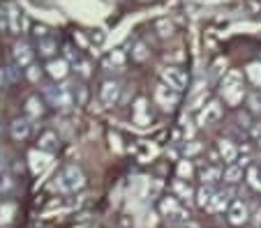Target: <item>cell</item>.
Returning <instances> with one entry per match:
<instances>
[{"label":"cell","mask_w":261,"mask_h":228,"mask_svg":"<svg viewBox=\"0 0 261 228\" xmlns=\"http://www.w3.org/2000/svg\"><path fill=\"white\" fill-rule=\"evenodd\" d=\"M160 79H162L164 85L178 90V92H182V90L188 88V83H190L185 70H180V67H164V70L160 72Z\"/></svg>","instance_id":"obj_8"},{"label":"cell","mask_w":261,"mask_h":228,"mask_svg":"<svg viewBox=\"0 0 261 228\" xmlns=\"http://www.w3.org/2000/svg\"><path fill=\"white\" fill-rule=\"evenodd\" d=\"M245 76L247 81H250L252 85H256V88H261V62H250L245 67Z\"/></svg>","instance_id":"obj_25"},{"label":"cell","mask_w":261,"mask_h":228,"mask_svg":"<svg viewBox=\"0 0 261 228\" xmlns=\"http://www.w3.org/2000/svg\"><path fill=\"white\" fill-rule=\"evenodd\" d=\"M49 32H51V28L46 23H35L33 25V35H35V40H37V42L49 40Z\"/></svg>","instance_id":"obj_32"},{"label":"cell","mask_w":261,"mask_h":228,"mask_svg":"<svg viewBox=\"0 0 261 228\" xmlns=\"http://www.w3.org/2000/svg\"><path fill=\"white\" fill-rule=\"evenodd\" d=\"M206 100H208V90L206 88H197L190 97V109L192 111H199L201 106H206Z\"/></svg>","instance_id":"obj_26"},{"label":"cell","mask_w":261,"mask_h":228,"mask_svg":"<svg viewBox=\"0 0 261 228\" xmlns=\"http://www.w3.org/2000/svg\"><path fill=\"white\" fill-rule=\"evenodd\" d=\"M199 178H201V182L203 184H215V182H220L222 180V169L220 166H208V169H203L201 173H199Z\"/></svg>","instance_id":"obj_23"},{"label":"cell","mask_w":261,"mask_h":228,"mask_svg":"<svg viewBox=\"0 0 261 228\" xmlns=\"http://www.w3.org/2000/svg\"><path fill=\"white\" fill-rule=\"evenodd\" d=\"M74 70L79 72V74L84 76V79H88V76L93 74V72H90V62H86V60H81V62H76V64H74Z\"/></svg>","instance_id":"obj_37"},{"label":"cell","mask_w":261,"mask_h":228,"mask_svg":"<svg viewBox=\"0 0 261 228\" xmlns=\"http://www.w3.org/2000/svg\"><path fill=\"white\" fill-rule=\"evenodd\" d=\"M107 64L109 67H116V70H120V67H123L125 64V53L123 51H111V53H109V58H107Z\"/></svg>","instance_id":"obj_30"},{"label":"cell","mask_w":261,"mask_h":228,"mask_svg":"<svg viewBox=\"0 0 261 228\" xmlns=\"http://www.w3.org/2000/svg\"><path fill=\"white\" fill-rule=\"evenodd\" d=\"M259 143H261V139H259Z\"/></svg>","instance_id":"obj_42"},{"label":"cell","mask_w":261,"mask_h":228,"mask_svg":"<svg viewBox=\"0 0 261 228\" xmlns=\"http://www.w3.org/2000/svg\"><path fill=\"white\" fill-rule=\"evenodd\" d=\"M12 212H14V208H12L10 203H3V201H0V223H3V221H10Z\"/></svg>","instance_id":"obj_34"},{"label":"cell","mask_w":261,"mask_h":228,"mask_svg":"<svg viewBox=\"0 0 261 228\" xmlns=\"http://www.w3.org/2000/svg\"><path fill=\"white\" fill-rule=\"evenodd\" d=\"M0 129H3V120H0Z\"/></svg>","instance_id":"obj_41"},{"label":"cell","mask_w":261,"mask_h":228,"mask_svg":"<svg viewBox=\"0 0 261 228\" xmlns=\"http://www.w3.org/2000/svg\"><path fill=\"white\" fill-rule=\"evenodd\" d=\"M171 191H173V196H176L178 201H185V203H190V201L197 196V191L190 187L188 180H176V182L171 184Z\"/></svg>","instance_id":"obj_17"},{"label":"cell","mask_w":261,"mask_h":228,"mask_svg":"<svg viewBox=\"0 0 261 228\" xmlns=\"http://www.w3.org/2000/svg\"><path fill=\"white\" fill-rule=\"evenodd\" d=\"M56 51H58V42L56 40H42V42H37V53L42 55V58H49V60H54V55H56Z\"/></svg>","instance_id":"obj_22"},{"label":"cell","mask_w":261,"mask_h":228,"mask_svg":"<svg viewBox=\"0 0 261 228\" xmlns=\"http://www.w3.org/2000/svg\"><path fill=\"white\" fill-rule=\"evenodd\" d=\"M222 178H224V182L229 184H236L243 180V166L241 164H231L224 169V173H222Z\"/></svg>","instance_id":"obj_24"},{"label":"cell","mask_w":261,"mask_h":228,"mask_svg":"<svg viewBox=\"0 0 261 228\" xmlns=\"http://www.w3.org/2000/svg\"><path fill=\"white\" fill-rule=\"evenodd\" d=\"M180 228H201L197 221H185V223H180Z\"/></svg>","instance_id":"obj_39"},{"label":"cell","mask_w":261,"mask_h":228,"mask_svg":"<svg viewBox=\"0 0 261 228\" xmlns=\"http://www.w3.org/2000/svg\"><path fill=\"white\" fill-rule=\"evenodd\" d=\"M30 132H33V120L30 118H16L12 120L10 124V134L14 141H25L30 136Z\"/></svg>","instance_id":"obj_13"},{"label":"cell","mask_w":261,"mask_h":228,"mask_svg":"<svg viewBox=\"0 0 261 228\" xmlns=\"http://www.w3.org/2000/svg\"><path fill=\"white\" fill-rule=\"evenodd\" d=\"M65 60H67V62H72V64H76V62H81V55H79V51H74L72 46H65Z\"/></svg>","instance_id":"obj_35"},{"label":"cell","mask_w":261,"mask_h":228,"mask_svg":"<svg viewBox=\"0 0 261 228\" xmlns=\"http://www.w3.org/2000/svg\"><path fill=\"white\" fill-rule=\"evenodd\" d=\"M44 70H46V74H49L51 79L63 81V79H67V74H69V62L65 58H54V60L46 62Z\"/></svg>","instance_id":"obj_14"},{"label":"cell","mask_w":261,"mask_h":228,"mask_svg":"<svg viewBox=\"0 0 261 228\" xmlns=\"http://www.w3.org/2000/svg\"><path fill=\"white\" fill-rule=\"evenodd\" d=\"M25 76H28V81H33V83H37V81L42 79V70L37 67V64H30L28 70H25Z\"/></svg>","instance_id":"obj_36"},{"label":"cell","mask_w":261,"mask_h":228,"mask_svg":"<svg viewBox=\"0 0 261 228\" xmlns=\"http://www.w3.org/2000/svg\"><path fill=\"white\" fill-rule=\"evenodd\" d=\"M229 199H231V191H215L211 205H208V212H224V210H229V205H231Z\"/></svg>","instance_id":"obj_19"},{"label":"cell","mask_w":261,"mask_h":228,"mask_svg":"<svg viewBox=\"0 0 261 228\" xmlns=\"http://www.w3.org/2000/svg\"><path fill=\"white\" fill-rule=\"evenodd\" d=\"M12 55H14V62L16 67L21 70H28L30 64H33V58H35V51L28 42H16L14 49H12Z\"/></svg>","instance_id":"obj_10"},{"label":"cell","mask_w":261,"mask_h":228,"mask_svg":"<svg viewBox=\"0 0 261 228\" xmlns=\"http://www.w3.org/2000/svg\"><path fill=\"white\" fill-rule=\"evenodd\" d=\"M220 94H222V100H224L227 106H238L243 100H247L241 70L224 72V76H222V81H220Z\"/></svg>","instance_id":"obj_1"},{"label":"cell","mask_w":261,"mask_h":228,"mask_svg":"<svg viewBox=\"0 0 261 228\" xmlns=\"http://www.w3.org/2000/svg\"><path fill=\"white\" fill-rule=\"evenodd\" d=\"M227 217H229L231 226H243V223H247V219H250V210H247V205L243 203V201H233L227 210Z\"/></svg>","instance_id":"obj_12"},{"label":"cell","mask_w":261,"mask_h":228,"mask_svg":"<svg viewBox=\"0 0 261 228\" xmlns=\"http://www.w3.org/2000/svg\"><path fill=\"white\" fill-rule=\"evenodd\" d=\"M132 58L137 60V62H143V60L148 58V46L143 44V42H134V46H132Z\"/></svg>","instance_id":"obj_31"},{"label":"cell","mask_w":261,"mask_h":228,"mask_svg":"<svg viewBox=\"0 0 261 228\" xmlns=\"http://www.w3.org/2000/svg\"><path fill=\"white\" fill-rule=\"evenodd\" d=\"M132 120L139 124V127H146V124H150L153 115H150V102H148L146 97H139V100L134 102V106H132Z\"/></svg>","instance_id":"obj_11"},{"label":"cell","mask_w":261,"mask_h":228,"mask_svg":"<svg viewBox=\"0 0 261 228\" xmlns=\"http://www.w3.org/2000/svg\"><path fill=\"white\" fill-rule=\"evenodd\" d=\"M25 118L35 120V118H42L44 115V102L40 100V97H28V102H25Z\"/></svg>","instance_id":"obj_20"},{"label":"cell","mask_w":261,"mask_h":228,"mask_svg":"<svg viewBox=\"0 0 261 228\" xmlns=\"http://www.w3.org/2000/svg\"><path fill=\"white\" fill-rule=\"evenodd\" d=\"M153 100L162 111H173L178 104H180V92L173 90V88H169V85H164L162 81H160V85L153 92Z\"/></svg>","instance_id":"obj_3"},{"label":"cell","mask_w":261,"mask_h":228,"mask_svg":"<svg viewBox=\"0 0 261 228\" xmlns=\"http://www.w3.org/2000/svg\"><path fill=\"white\" fill-rule=\"evenodd\" d=\"M176 173H178V178H180V180H190V178H192V173H194L192 161H190V159H182V161H178Z\"/></svg>","instance_id":"obj_27"},{"label":"cell","mask_w":261,"mask_h":228,"mask_svg":"<svg viewBox=\"0 0 261 228\" xmlns=\"http://www.w3.org/2000/svg\"><path fill=\"white\" fill-rule=\"evenodd\" d=\"M160 212L164 214L167 219H173V221H190V212L180 205V201L176 199V196H167V199L160 201Z\"/></svg>","instance_id":"obj_6"},{"label":"cell","mask_w":261,"mask_h":228,"mask_svg":"<svg viewBox=\"0 0 261 228\" xmlns=\"http://www.w3.org/2000/svg\"><path fill=\"white\" fill-rule=\"evenodd\" d=\"M0 83H5V70H0Z\"/></svg>","instance_id":"obj_40"},{"label":"cell","mask_w":261,"mask_h":228,"mask_svg":"<svg viewBox=\"0 0 261 228\" xmlns=\"http://www.w3.org/2000/svg\"><path fill=\"white\" fill-rule=\"evenodd\" d=\"M28 159H30V169H33V173H35V175H40L42 171H44L46 166H49L51 154L42 152V150H33V152L28 154Z\"/></svg>","instance_id":"obj_18"},{"label":"cell","mask_w":261,"mask_h":228,"mask_svg":"<svg viewBox=\"0 0 261 228\" xmlns=\"http://www.w3.org/2000/svg\"><path fill=\"white\" fill-rule=\"evenodd\" d=\"M46 100H49L51 106H56V109L67 111L69 106L74 104L72 88H69V85H51V88H46Z\"/></svg>","instance_id":"obj_5"},{"label":"cell","mask_w":261,"mask_h":228,"mask_svg":"<svg viewBox=\"0 0 261 228\" xmlns=\"http://www.w3.org/2000/svg\"><path fill=\"white\" fill-rule=\"evenodd\" d=\"M155 32H158L160 37H164V40H167V37L173 35V23L169 19H160L158 23H155Z\"/></svg>","instance_id":"obj_28"},{"label":"cell","mask_w":261,"mask_h":228,"mask_svg":"<svg viewBox=\"0 0 261 228\" xmlns=\"http://www.w3.org/2000/svg\"><path fill=\"white\" fill-rule=\"evenodd\" d=\"M58 148H60V139L56 132H44V134L37 139V150H42V152H46V154L58 152Z\"/></svg>","instance_id":"obj_16"},{"label":"cell","mask_w":261,"mask_h":228,"mask_svg":"<svg viewBox=\"0 0 261 228\" xmlns=\"http://www.w3.org/2000/svg\"><path fill=\"white\" fill-rule=\"evenodd\" d=\"M217 152H220L222 161H224L227 166L236 164V159H238V148H236V143H233V141L222 139L220 143H217Z\"/></svg>","instance_id":"obj_15"},{"label":"cell","mask_w":261,"mask_h":228,"mask_svg":"<svg viewBox=\"0 0 261 228\" xmlns=\"http://www.w3.org/2000/svg\"><path fill=\"white\" fill-rule=\"evenodd\" d=\"M247 106L252 113H261V97L259 94H247Z\"/></svg>","instance_id":"obj_33"},{"label":"cell","mask_w":261,"mask_h":228,"mask_svg":"<svg viewBox=\"0 0 261 228\" xmlns=\"http://www.w3.org/2000/svg\"><path fill=\"white\" fill-rule=\"evenodd\" d=\"M247 184H250L252 189H256V191H261V169L252 166V169L247 171Z\"/></svg>","instance_id":"obj_29"},{"label":"cell","mask_w":261,"mask_h":228,"mask_svg":"<svg viewBox=\"0 0 261 228\" xmlns=\"http://www.w3.org/2000/svg\"><path fill=\"white\" fill-rule=\"evenodd\" d=\"M84 187H86V175L76 164L65 166V169L56 175V182H54V189H58V191H63V193H74Z\"/></svg>","instance_id":"obj_2"},{"label":"cell","mask_w":261,"mask_h":228,"mask_svg":"<svg viewBox=\"0 0 261 228\" xmlns=\"http://www.w3.org/2000/svg\"><path fill=\"white\" fill-rule=\"evenodd\" d=\"M197 152H201V143H199V141H190V143L185 145V154L192 157V154H197Z\"/></svg>","instance_id":"obj_38"},{"label":"cell","mask_w":261,"mask_h":228,"mask_svg":"<svg viewBox=\"0 0 261 228\" xmlns=\"http://www.w3.org/2000/svg\"><path fill=\"white\" fill-rule=\"evenodd\" d=\"M222 115H224V109H222V104L217 100H208L206 106H201V109L197 111V124L199 127H211V124L220 122Z\"/></svg>","instance_id":"obj_4"},{"label":"cell","mask_w":261,"mask_h":228,"mask_svg":"<svg viewBox=\"0 0 261 228\" xmlns=\"http://www.w3.org/2000/svg\"><path fill=\"white\" fill-rule=\"evenodd\" d=\"M120 100V83L118 81H104L102 88H99V102H102L107 109L116 106Z\"/></svg>","instance_id":"obj_9"},{"label":"cell","mask_w":261,"mask_h":228,"mask_svg":"<svg viewBox=\"0 0 261 228\" xmlns=\"http://www.w3.org/2000/svg\"><path fill=\"white\" fill-rule=\"evenodd\" d=\"M3 10H5V14H7V28H10L12 35H23L25 28H28V19H25L23 12H21L14 3H5Z\"/></svg>","instance_id":"obj_7"},{"label":"cell","mask_w":261,"mask_h":228,"mask_svg":"<svg viewBox=\"0 0 261 228\" xmlns=\"http://www.w3.org/2000/svg\"><path fill=\"white\" fill-rule=\"evenodd\" d=\"M213 196H215V189H213L211 184H201V187H199V191H197V196H194V201H197V205L201 210H208Z\"/></svg>","instance_id":"obj_21"}]
</instances>
